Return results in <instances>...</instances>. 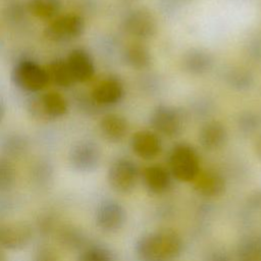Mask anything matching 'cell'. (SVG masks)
I'll return each instance as SVG.
<instances>
[{
  "mask_svg": "<svg viewBox=\"0 0 261 261\" xmlns=\"http://www.w3.org/2000/svg\"><path fill=\"white\" fill-rule=\"evenodd\" d=\"M167 168L176 180L192 182L201 170L197 150L185 142L175 144L169 152Z\"/></svg>",
  "mask_w": 261,
  "mask_h": 261,
  "instance_id": "7a4b0ae2",
  "label": "cell"
},
{
  "mask_svg": "<svg viewBox=\"0 0 261 261\" xmlns=\"http://www.w3.org/2000/svg\"><path fill=\"white\" fill-rule=\"evenodd\" d=\"M11 80L17 88L31 93L39 92L49 84L45 67L28 59L20 60L14 65Z\"/></svg>",
  "mask_w": 261,
  "mask_h": 261,
  "instance_id": "5b68a950",
  "label": "cell"
},
{
  "mask_svg": "<svg viewBox=\"0 0 261 261\" xmlns=\"http://www.w3.org/2000/svg\"><path fill=\"white\" fill-rule=\"evenodd\" d=\"M16 171L12 162L6 157H0V191L12 187L15 181Z\"/></svg>",
  "mask_w": 261,
  "mask_h": 261,
  "instance_id": "4316f807",
  "label": "cell"
},
{
  "mask_svg": "<svg viewBox=\"0 0 261 261\" xmlns=\"http://www.w3.org/2000/svg\"><path fill=\"white\" fill-rule=\"evenodd\" d=\"M101 136L110 143L121 142L129 130V123L126 117L118 113H107L99 122Z\"/></svg>",
  "mask_w": 261,
  "mask_h": 261,
  "instance_id": "d6986e66",
  "label": "cell"
},
{
  "mask_svg": "<svg viewBox=\"0 0 261 261\" xmlns=\"http://www.w3.org/2000/svg\"><path fill=\"white\" fill-rule=\"evenodd\" d=\"M124 96V85L115 75H110L100 81L92 90L91 97L100 107L111 106L119 103Z\"/></svg>",
  "mask_w": 261,
  "mask_h": 261,
  "instance_id": "7c38bea8",
  "label": "cell"
},
{
  "mask_svg": "<svg viewBox=\"0 0 261 261\" xmlns=\"http://www.w3.org/2000/svg\"><path fill=\"white\" fill-rule=\"evenodd\" d=\"M236 256L238 261H261V237L243 238L238 244Z\"/></svg>",
  "mask_w": 261,
  "mask_h": 261,
  "instance_id": "603a6c76",
  "label": "cell"
},
{
  "mask_svg": "<svg viewBox=\"0 0 261 261\" xmlns=\"http://www.w3.org/2000/svg\"><path fill=\"white\" fill-rule=\"evenodd\" d=\"M186 117L182 110L170 104H158L150 115V124L158 135L175 138L181 134Z\"/></svg>",
  "mask_w": 261,
  "mask_h": 261,
  "instance_id": "3957f363",
  "label": "cell"
},
{
  "mask_svg": "<svg viewBox=\"0 0 261 261\" xmlns=\"http://www.w3.org/2000/svg\"><path fill=\"white\" fill-rule=\"evenodd\" d=\"M141 176L138 165L128 158H117L108 168L107 179L109 186L117 193H132Z\"/></svg>",
  "mask_w": 261,
  "mask_h": 261,
  "instance_id": "8992f818",
  "label": "cell"
},
{
  "mask_svg": "<svg viewBox=\"0 0 261 261\" xmlns=\"http://www.w3.org/2000/svg\"><path fill=\"white\" fill-rule=\"evenodd\" d=\"M28 111L37 119L53 120L67 113L68 103L60 93L50 91L32 97L28 102Z\"/></svg>",
  "mask_w": 261,
  "mask_h": 261,
  "instance_id": "277c9868",
  "label": "cell"
},
{
  "mask_svg": "<svg viewBox=\"0 0 261 261\" xmlns=\"http://www.w3.org/2000/svg\"><path fill=\"white\" fill-rule=\"evenodd\" d=\"M34 261H59V258L53 249L43 247L37 252Z\"/></svg>",
  "mask_w": 261,
  "mask_h": 261,
  "instance_id": "1f68e13d",
  "label": "cell"
},
{
  "mask_svg": "<svg viewBox=\"0 0 261 261\" xmlns=\"http://www.w3.org/2000/svg\"><path fill=\"white\" fill-rule=\"evenodd\" d=\"M0 261H7L6 256H5L4 253L1 251V248H0Z\"/></svg>",
  "mask_w": 261,
  "mask_h": 261,
  "instance_id": "e575fe53",
  "label": "cell"
},
{
  "mask_svg": "<svg viewBox=\"0 0 261 261\" xmlns=\"http://www.w3.org/2000/svg\"><path fill=\"white\" fill-rule=\"evenodd\" d=\"M77 261H114V257L108 249L93 246L85 249L80 254Z\"/></svg>",
  "mask_w": 261,
  "mask_h": 261,
  "instance_id": "f1b7e54d",
  "label": "cell"
},
{
  "mask_svg": "<svg viewBox=\"0 0 261 261\" xmlns=\"http://www.w3.org/2000/svg\"><path fill=\"white\" fill-rule=\"evenodd\" d=\"M146 189L154 195H163L171 187L172 175L169 169L161 164H150L141 171Z\"/></svg>",
  "mask_w": 261,
  "mask_h": 261,
  "instance_id": "2e32d148",
  "label": "cell"
},
{
  "mask_svg": "<svg viewBox=\"0 0 261 261\" xmlns=\"http://www.w3.org/2000/svg\"><path fill=\"white\" fill-rule=\"evenodd\" d=\"M85 28L83 16L76 13H67L51 20L45 28L44 36L50 42H68L81 37Z\"/></svg>",
  "mask_w": 261,
  "mask_h": 261,
  "instance_id": "52a82bcc",
  "label": "cell"
},
{
  "mask_svg": "<svg viewBox=\"0 0 261 261\" xmlns=\"http://www.w3.org/2000/svg\"><path fill=\"white\" fill-rule=\"evenodd\" d=\"M192 182L197 194L205 198L219 197L226 189L225 177L215 169L200 170Z\"/></svg>",
  "mask_w": 261,
  "mask_h": 261,
  "instance_id": "4fadbf2b",
  "label": "cell"
},
{
  "mask_svg": "<svg viewBox=\"0 0 261 261\" xmlns=\"http://www.w3.org/2000/svg\"><path fill=\"white\" fill-rule=\"evenodd\" d=\"M32 238V229L24 222L0 224V248L16 250L28 245Z\"/></svg>",
  "mask_w": 261,
  "mask_h": 261,
  "instance_id": "5bb4252c",
  "label": "cell"
},
{
  "mask_svg": "<svg viewBox=\"0 0 261 261\" xmlns=\"http://www.w3.org/2000/svg\"><path fill=\"white\" fill-rule=\"evenodd\" d=\"M129 146L134 154L144 160H153L162 151L161 138L153 129H140L134 133L129 140Z\"/></svg>",
  "mask_w": 261,
  "mask_h": 261,
  "instance_id": "8fae6325",
  "label": "cell"
},
{
  "mask_svg": "<svg viewBox=\"0 0 261 261\" xmlns=\"http://www.w3.org/2000/svg\"><path fill=\"white\" fill-rule=\"evenodd\" d=\"M69 163L77 171H94L101 161V149L93 141L84 140L75 143L68 155Z\"/></svg>",
  "mask_w": 261,
  "mask_h": 261,
  "instance_id": "9c48e42d",
  "label": "cell"
},
{
  "mask_svg": "<svg viewBox=\"0 0 261 261\" xmlns=\"http://www.w3.org/2000/svg\"><path fill=\"white\" fill-rule=\"evenodd\" d=\"M225 83L233 90L246 91L254 84L253 73L243 67H231L225 72Z\"/></svg>",
  "mask_w": 261,
  "mask_h": 261,
  "instance_id": "cb8c5ba5",
  "label": "cell"
},
{
  "mask_svg": "<svg viewBox=\"0 0 261 261\" xmlns=\"http://www.w3.org/2000/svg\"><path fill=\"white\" fill-rule=\"evenodd\" d=\"M28 11L42 20H53L57 17L61 3L60 0H28Z\"/></svg>",
  "mask_w": 261,
  "mask_h": 261,
  "instance_id": "7402d4cb",
  "label": "cell"
},
{
  "mask_svg": "<svg viewBox=\"0 0 261 261\" xmlns=\"http://www.w3.org/2000/svg\"><path fill=\"white\" fill-rule=\"evenodd\" d=\"M70 72L74 82L86 83L95 74V62L90 54L84 48H74L66 58Z\"/></svg>",
  "mask_w": 261,
  "mask_h": 261,
  "instance_id": "9a60e30c",
  "label": "cell"
},
{
  "mask_svg": "<svg viewBox=\"0 0 261 261\" xmlns=\"http://www.w3.org/2000/svg\"><path fill=\"white\" fill-rule=\"evenodd\" d=\"M122 57L125 64L136 70L148 69L152 64L150 49L140 41L127 44L123 50Z\"/></svg>",
  "mask_w": 261,
  "mask_h": 261,
  "instance_id": "ffe728a7",
  "label": "cell"
},
{
  "mask_svg": "<svg viewBox=\"0 0 261 261\" xmlns=\"http://www.w3.org/2000/svg\"><path fill=\"white\" fill-rule=\"evenodd\" d=\"M184 241L172 228H160L143 234L135 245L140 261H173L182 252Z\"/></svg>",
  "mask_w": 261,
  "mask_h": 261,
  "instance_id": "6da1fadb",
  "label": "cell"
},
{
  "mask_svg": "<svg viewBox=\"0 0 261 261\" xmlns=\"http://www.w3.org/2000/svg\"><path fill=\"white\" fill-rule=\"evenodd\" d=\"M228 133L226 126L219 120H208L204 122L199 130L198 140L201 147L206 151H217L227 142Z\"/></svg>",
  "mask_w": 261,
  "mask_h": 261,
  "instance_id": "e0dca14e",
  "label": "cell"
},
{
  "mask_svg": "<svg viewBox=\"0 0 261 261\" xmlns=\"http://www.w3.org/2000/svg\"><path fill=\"white\" fill-rule=\"evenodd\" d=\"M49 83L59 88H69L75 82L64 58H56L51 60L45 67Z\"/></svg>",
  "mask_w": 261,
  "mask_h": 261,
  "instance_id": "44dd1931",
  "label": "cell"
},
{
  "mask_svg": "<svg viewBox=\"0 0 261 261\" xmlns=\"http://www.w3.org/2000/svg\"><path fill=\"white\" fill-rule=\"evenodd\" d=\"M60 240L69 247H79L83 243V236L72 227L62 228L60 231Z\"/></svg>",
  "mask_w": 261,
  "mask_h": 261,
  "instance_id": "f546056e",
  "label": "cell"
},
{
  "mask_svg": "<svg viewBox=\"0 0 261 261\" xmlns=\"http://www.w3.org/2000/svg\"><path fill=\"white\" fill-rule=\"evenodd\" d=\"M126 211L117 201L107 200L102 202L96 211V224L106 232H115L125 223Z\"/></svg>",
  "mask_w": 261,
  "mask_h": 261,
  "instance_id": "30bf717a",
  "label": "cell"
},
{
  "mask_svg": "<svg viewBox=\"0 0 261 261\" xmlns=\"http://www.w3.org/2000/svg\"><path fill=\"white\" fill-rule=\"evenodd\" d=\"M122 28L127 35L140 41L154 37L158 31V22L151 10L146 7H137L125 14Z\"/></svg>",
  "mask_w": 261,
  "mask_h": 261,
  "instance_id": "ba28073f",
  "label": "cell"
},
{
  "mask_svg": "<svg viewBox=\"0 0 261 261\" xmlns=\"http://www.w3.org/2000/svg\"><path fill=\"white\" fill-rule=\"evenodd\" d=\"M214 261H227V260L224 259V258H222V257H220V258H217V259L214 260Z\"/></svg>",
  "mask_w": 261,
  "mask_h": 261,
  "instance_id": "d590c367",
  "label": "cell"
},
{
  "mask_svg": "<svg viewBox=\"0 0 261 261\" xmlns=\"http://www.w3.org/2000/svg\"><path fill=\"white\" fill-rule=\"evenodd\" d=\"M237 126L244 135H257L261 132V112L242 111L237 118Z\"/></svg>",
  "mask_w": 261,
  "mask_h": 261,
  "instance_id": "d4e9b609",
  "label": "cell"
},
{
  "mask_svg": "<svg viewBox=\"0 0 261 261\" xmlns=\"http://www.w3.org/2000/svg\"><path fill=\"white\" fill-rule=\"evenodd\" d=\"M253 150L256 157L261 161V132L256 135L253 143Z\"/></svg>",
  "mask_w": 261,
  "mask_h": 261,
  "instance_id": "d6a6232c",
  "label": "cell"
},
{
  "mask_svg": "<svg viewBox=\"0 0 261 261\" xmlns=\"http://www.w3.org/2000/svg\"><path fill=\"white\" fill-rule=\"evenodd\" d=\"M27 11V3H23L20 0H13L7 3L3 10V15L7 21L16 23L24 18Z\"/></svg>",
  "mask_w": 261,
  "mask_h": 261,
  "instance_id": "83f0119b",
  "label": "cell"
},
{
  "mask_svg": "<svg viewBox=\"0 0 261 261\" xmlns=\"http://www.w3.org/2000/svg\"><path fill=\"white\" fill-rule=\"evenodd\" d=\"M248 210L261 215V190L254 192L247 199Z\"/></svg>",
  "mask_w": 261,
  "mask_h": 261,
  "instance_id": "4dcf8cb0",
  "label": "cell"
},
{
  "mask_svg": "<svg viewBox=\"0 0 261 261\" xmlns=\"http://www.w3.org/2000/svg\"><path fill=\"white\" fill-rule=\"evenodd\" d=\"M214 59L211 53L202 48L187 50L181 58L182 69L192 75H202L211 70Z\"/></svg>",
  "mask_w": 261,
  "mask_h": 261,
  "instance_id": "ac0fdd59",
  "label": "cell"
},
{
  "mask_svg": "<svg viewBox=\"0 0 261 261\" xmlns=\"http://www.w3.org/2000/svg\"><path fill=\"white\" fill-rule=\"evenodd\" d=\"M4 115H5V106H4V103L2 102V100L0 99V123L2 122V120L4 118Z\"/></svg>",
  "mask_w": 261,
  "mask_h": 261,
  "instance_id": "836d02e7",
  "label": "cell"
},
{
  "mask_svg": "<svg viewBox=\"0 0 261 261\" xmlns=\"http://www.w3.org/2000/svg\"><path fill=\"white\" fill-rule=\"evenodd\" d=\"M2 149L8 156H19L28 149L27 139L18 134L7 136L2 142Z\"/></svg>",
  "mask_w": 261,
  "mask_h": 261,
  "instance_id": "484cf974",
  "label": "cell"
},
{
  "mask_svg": "<svg viewBox=\"0 0 261 261\" xmlns=\"http://www.w3.org/2000/svg\"><path fill=\"white\" fill-rule=\"evenodd\" d=\"M185 1H188V0H185Z\"/></svg>",
  "mask_w": 261,
  "mask_h": 261,
  "instance_id": "8d00e7d4",
  "label": "cell"
}]
</instances>
